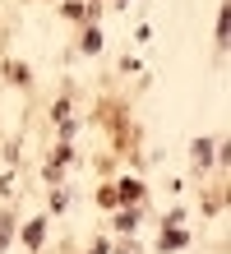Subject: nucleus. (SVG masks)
<instances>
[{
  "label": "nucleus",
  "instance_id": "obj_1",
  "mask_svg": "<svg viewBox=\"0 0 231 254\" xmlns=\"http://www.w3.org/2000/svg\"><path fill=\"white\" fill-rule=\"evenodd\" d=\"M23 241H28V245H37V241H42V222H28V231H23Z\"/></svg>",
  "mask_w": 231,
  "mask_h": 254
},
{
  "label": "nucleus",
  "instance_id": "obj_3",
  "mask_svg": "<svg viewBox=\"0 0 231 254\" xmlns=\"http://www.w3.org/2000/svg\"><path fill=\"white\" fill-rule=\"evenodd\" d=\"M5 236H9V217H0V245H5Z\"/></svg>",
  "mask_w": 231,
  "mask_h": 254
},
{
  "label": "nucleus",
  "instance_id": "obj_2",
  "mask_svg": "<svg viewBox=\"0 0 231 254\" xmlns=\"http://www.w3.org/2000/svg\"><path fill=\"white\" fill-rule=\"evenodd\" d=\"M180 245H185V236H180V231H171V236L162 241V250H180Z\"/></svg>",
  "mask_w": 231,
  "mask_h": 254
}]
</instances>
